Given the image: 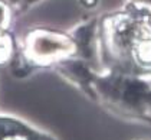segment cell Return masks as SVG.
<instances>
[{"instance_id": "6da1fadb", "label": "cell", "mask_w": 151, "mask_h": 140, "mask_svg": "<svg viewBox=\"0 0 151 140\" xmlns=\"http://www.w3.org/2000/svg\"><path fill=\"white\" fill-rule=\"evenodd\" d=\"M102 61L108 72L151 78V12L131 6L102 26Z\"/></svg>"}, {"instance_id": "7a4b0ae2", "label": "cell", "mask_w": 151, "mask_h": 140, "mask_svg": "<svg viewBox=\"0 0 151 140\" xmlns=\"http://www.w3.org/2000/svg\"><path fill=\"white\" fill-rule=\"evenodd\" d=\"M73 80L114 114L128 121L151 126V78L108 72L92 75L81 64H70Z\"/></svg>"}, {"instance_id": "3957f363", "label": "cell", "mask_w": 151, "mask_h": 140, "mask_svg": "<svg viewBox=\"0 0 151 140\" xmlns=\"http://www.w3.org/2000/svg\"><path fill=\"white\" fill-rule=\"evenodd\" d=\"M82 3L86 4V6H93L96 3V0H82Z\"/></svg>"}, {"instance_id": "277c9868", "label": "cell", "mask_w": 151, "mask_h": 140, "mask_svg": "<svg viewBox=\"0 0 151 140\" xmlns=\"http://www.w3.org/2000/svg\"><path fill=\"white\" fill-rule=\"evenodd\" d=\"M137 1H139V3L142 1V3H148V4H151V0H137Z\"/></svg>"}]
</instances>
